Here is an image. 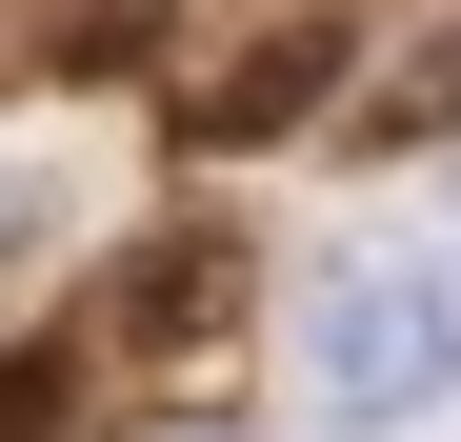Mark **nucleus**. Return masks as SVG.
<instances>
[{
  "label": "nucleus",
  "mask_w": 461,
  "mask_h": 442,
  "mask_svg": "<svg viewBox=\"0 0 461 442\" xmlns=\"http://www.w3.org/2000/svg\"><path fill=\"white\" fill-rule=\"evenodd\" d=\"M321 101H341V21H261L241 60H201V81H181V141L241 161V141H301Z\"/></svg>",
  "instance_id": "3"
},
{
  "label": "nucleus",
  "mask_w": 461,
  "mask_h": 442,
  "mask_svg": "<svg viewBox=\"0 0 461 442\" xmlns=\"http://www.w3.org/2000/svg\"><path fill=\"white\" fill-rule=\"evenodd\" d=\"M221 342H241V242H140L101 362H121V382H181V362H221Z\"/></svg>",
  "instance_id": "2"
},
{
  "label": "nucleus",
  "mask_w": 461,
  "mask_h": 442,
  "mask_svg": "<svg viewBox=\"0 0 461 442\" xmlns=\"http://www.w3.org/2000/svg\"><path fill=\"white\" fill-rule=\"evenodd\" d=\"M60 242H81V181H60V161H0V281H41Z\"/></svg>",
  "instance_id": "5"
},
{
  "label": "nucleus",
  "mask_w": 461,
  "mask_h": 442,
  "mask_svg": "<svg viewBox=\"0 0 461 442\" xmlns=\"http://www.w3.org/2000/svg\"><path fill=\"white\" fill-rule=\"evenodd\" d=\"M301 382H321V422H421V402H461V242H361L321 302H301Z\"/></svg>",
  "instance_id": "1"
},
{
  "label": "nucleus",
  "mask_w": 461,
  "mask_h": 442,
  "mask_svg": "<svg viewBox=\"0 0 461 442\" xmlns=\"http://www.w3.org/2000/svg\"><path fill=\"white\" fill-rule=\"evenodd\" d=\"M381 141H461V0H441V41L381 60Z\"/></svg>",
  "instance_id": "4"
}]
</instances>
